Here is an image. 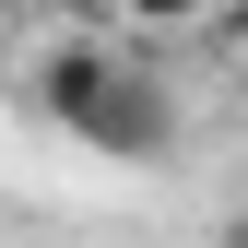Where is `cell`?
Masks as SVG:
<instances>
[{
  "mask_svg": "<svg viewBox=\"0 0 248 248\" xmlns=\"http://www.w3.org/2000/svg\"><path fill=\"white\" fill-rule=\"evenodd\" d=\"M201 47H213V59H225V71H236V83H248V12H213V24H201Z\"/></svg>",
  "mask_w": 248,
  "mask_h": 248,
  "instance_id": "2",
  "label": "cell"
},
{
  "mask_svg": "<svg viewBox=\"0 0 248 248\" xmlns=\"http://www.w3.org/2000/svg\"><path fill=\"white\" fill-rule=\"evenodd\" d=\"M36 95H47V118L71 130L83 154H107V166H154V154H177V95L142 71V59H118L107 36H71L36 71Z\"/></svg>",
  "mask_w": 248,
  "mask_h": 248,
  "instance_id": "1",
  "label": "cell"
},
{
  "mask_svg": "<svg viewBox=\"0 0 248 248\" xmlns=\"http://www.w3.org/2000/svg\"><path fill=\"white\" fill-rule=\"evenodd\" d=\"M225 248H248V213H236V225H225Z\"/></svg>",
  "mask_w": 248,
  "mask_h": 248,
  "instance_id": "3",
  "label": "cell"
}]
</instances>
